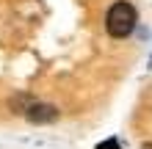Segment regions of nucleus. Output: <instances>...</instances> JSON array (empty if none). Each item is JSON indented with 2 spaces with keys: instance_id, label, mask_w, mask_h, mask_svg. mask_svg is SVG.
Returning a JSON list of instances; mask_svg holds the SVG:
<instances>
[{
  "instance_id": "f257e3e1",
  "label": "nucleus",
  "mask_w": 152,
  "mask_h": 149,
  "mask_svg": "<svg viewBox=\"0 0 152 149\" xmlns=\"http://www.w3.org/2000/svg\"><path fill=\"white\" fill-rule=\"evenodd\" d=\"M133 28H136V8L130 3H113L105 17V31L113 39H124L133 33Z\"/></svg>"
},
{
  "instance_id": "f03ea898",
  "label": "nucleus",
  "mask_w": 152,
  "mask_h": 149,
  "mask_svg": "<svg viewBox=\"0 0 152 149\" xmlns=\"http://www.w3.org/2000/svg\"><path fill=\"white\" fill-rule=\"evenodd\" d=\"M33 124H47V121H56L58 119V108H53V105H44V102H36L31 105L28 113H25Z\"/></svg>"
},
{
  "instance_id": "7ed1b4c3",
  "label": "nucleus",
  "mask_w": 152,
  "mask_h": 149,
  "mask_svg": "<svg viewBox=\"0 0 152 149\" xmlns=\"http://www.w3.org/2000/svg\"><path fill=\"white\" fill-rule=\"evenodd\" d=\"M97 149H119V141H113V138H111V141H102Z\"/></svg>"
},
{
  "instance_id": "20e7f679",
  "label": "nucleus",
  "mask_w": 152,
  "mask_h": 149,
  "mask_svg": "<svg viewBox=\"0 0 152 149\" xmlns=\"http://www.w3.org/2000/svg\"><path fill=\"white\" fill-rule=\"evenodd\" d=\"M141 149H152V144H144V146H141Z\"/></svg>"
}]
</instances>
